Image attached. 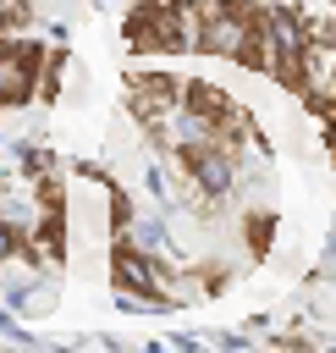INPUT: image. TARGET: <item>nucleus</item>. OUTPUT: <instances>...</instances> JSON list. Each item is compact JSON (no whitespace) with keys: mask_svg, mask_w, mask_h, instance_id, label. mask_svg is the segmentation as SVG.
<instances>
[{"mask_svg":"<svg viewBox=\"0 0 336 353\" xmlns=\"http://www.w3.org/2000/svg\"><path fill=\"white\" fill-rule=\"evenodd\" d=\"M33 17H39L33 0H0V33H22Z\"/></svg>","mask_w":336,"mask_h":353,"instance_id":"39448f33","label":"nucleus"},{"mask_svg":"<svg viewBox=\"0 0 336 353\" xmlns=\"http://www.w3.org/2000/svg\"><path fill=\"white\" fill-rule=\"evenodd\" d=\"M39 66H44V44L39 39L0 33V116H11V110L39 99Z\"/></svg>","mask_w":336,"mask_h":353,"instance_id":"f03ea898","label":"nucleus"},{"mask_svg":"<svg viewBox=\"0 0 336 353\" xmlns=\"http://www.w3.org/2000/svg\"><path fill=\"white\" fill-rule=\"evenodd\" d=\"M121 39L138 55H193L198 50V0H138L121 22Z\"/></svg>","mask_w":336,"mask_h":353,"instance_id":"f257e3e1","label":"nucleus"},{"mask_svg":"<svg viewBox=\"0 0 336 353\" xmlns=\"http://www.w3.org/2000/svg\"><path fill=\"white\" fill-rule=\"evenodd\" d=\"M182 105V77H171V72H132L127 77V116L149 132L160 116H171Z\"/></svg>","mask_w":336,"mask_h":353,"instance_id":"7ed1b4c3","label":"nucleus"},{"mask_svg":"<svg viewBox=\"0 0 336 353\" xmlns=\"http://www.w3.org/2000/svg\"><path fill=\"white\" fill-rule=\"evenodd\" d=\"M242 243H248V254H270V243H275V215H270V210H248V215H242Z\"/></svg>","mask_w":336,"mask_h":353,"instance_id":"20e7f679","label":"nucleus"}]
</instances>
